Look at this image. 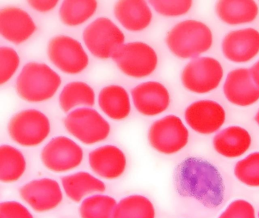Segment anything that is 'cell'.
I'll list each match as a JSON object with an SVG mask.
<instances>
[{
    "label": "cell",
    "instance_id": "cell-8",
    "mask_svg": "<svg viewBox=\"0 0 259 218\" xmlns=\"http://www.w3.org/2000/svg\"><path fill=\"white\" fill-rule=\"evenodd\" d=\"M224 76L222 65L217 59L198 57L183 68L182 83L188 90L198 94L207 93L218 88Z\"/></svg>",
    "mask_w": 259,
    "mask_h": 218
},
{
    "label": "cell",
    "instance_id": "cell-33",
    "mask_svg": "<svg viewBox=\"0 0 259 218\" xmlns=\"http://www.w3.org/2000/svg\"><path fill=\"white\" fill-rule=\"evenodd\" d=\"M0 218H34V216L19 201H7L0 204Z\"/></svg>",
    "mask_w": 259,
    "mask_h": 218
},
{
    "label": "cell",
    "instance_id": "cell-31",
    "mask_svg": "<svg viewBox=\"0 0 259 218\" xmlns=\"http://www.w3.org/2000/svg\"><path fill=\"white\" fill-rule=\"evenodd\" d=\"M149 3L157 13L166 17L181 16L187 13L192 6L191 0H155Z\"/></svg>",
    "mask_w": 259,
    "mask_h": 218
},
{
    "label": "cell",
    "instance_id": "cell-20",
    "mask_svg": "<svg viewBox=\"0 0 259 218\" xmlns=\"http://www.w3.org/2000/svg\"><path fill=\"white\" fill-rule=\"evenodd\" d=\"M251 145V137L245 129L239 126L227 127L215 135V151L228 158H236L245 154Z\"/></svg>",
    "mask_w": 259,
    "mask_h": 218
},
{
    "label": "cell",
    "instance_id": "cell-11",
    "mask_svg": "<svg viewBox=\"0 0 259 218\" xmlns=\"http://www.w3.org/2000/svg\"><path fill=\"white\" fill-rule=\"evenodd\" d=\"M82 148L66 136L53 138L40 154L43 165L53 172L63 173L80 166L83 160Z\"/></svg>",
    "mask_w": 259,
    "mask_h": 218
},
{
    "label": "cell",
    "instance_id": "cell-2",
    "mask_svg": "<svg viewBox=\"0 0 259 218\" xmlns=\"http://www.w3.org/2000/svg\"><path fill=\"white\" fill-rule=\"evenodd\" d=\"M166 45L180 59H196L210 49L213 43L210 29L201 21L186 20L176 24L168 32Z\"/></svg>",
    "mask_w": 259,
    "mask_h": 218
},
{
    "label": "cell",
    "instance_id": "cell-22",
    "mask_svg": "<svg viewBox=\"0 0 259 218\" xmlns=\"http://www.w3.org/2000/svg\"><path fill=\"white\" fill-rule=\"evenodd\" d=\"M98 103L103 112L116 121L125 119L131 112L130 95L119 85H109L103 88L98 96Z\"/></svg>",
    "mask_w": 259,
    "mask_h": 218
},
{
    "label": "cell",
    "instance_id": "cell-28",
    "mask_svg": "<svg viewBox=\"0 0 259 218\" xmlns=\"http://www.w3.org/2000/svg\"><path fill=\"white\" fill-rule=\"evenodd\" d=\"M117 201L110 195L95 194L84 198L79 207L81 218H113Z\"/></svg>",
    "mask_w": 259,
    "mask_h": 218
},
{
    "label": "cell",
    "instance_id": "cell-16",
    "mask_svg": "<svg viewBox=\"0 0 259 218\" xmlns=\"http://www.w3.org/2000/svg\"><path fill=\"white\" fill-rule=\"evenodd\" d=\"M132 98L138 112L145 116H156L164 112L170 103L169 91L162 83L148 81L132 90Z\"/></svg>",
    "mask_w": 259,
    "mask_h": 218
},
{
    "label": "cell",
    "instance_id": "cell-12",
    "mask_svg": "<svg viewBox=\"0 0 259 218\" xmlns=\"http://www.w3.org/2000/svg\"><path fill=\"white\" fill-rule=\"evenodd\" d=\"M21 198L34 211L45 213L54 210L63 200V193L57 180L42 178L31 180L20 189Z\"/></svg>",
    "mask_w": 259,
    "mask_h": 218
},
{
    "label": "cell",
    "instance_id": "cell-36",
    "mask_svg": "<svg viewBox=\"0 0 259 218\" xmlns=\"http://www.w3.org/2000/svg\"><path fill=\"white\" fill-rule=\"evenodd\" d=\"M254 119H255L256 123L258 124L259 126V110L258 112L256 114L255 117H254Z\"/></svg>",
    "mask_w": 259,
    "mask_h": 218
},
{
    "label": "cell",
    "instance_id": "cell-27",
    "mask_svg": "<svg viewBox=\"0 0 259 218\" xmlns=\"http://www.w3.org/2000/svg\"><path fill=\"white\" fill-rule=\"evenodd\" d=\"M98 5V2L95 0L63 1L60 8V20L63 24L71 27L81 25L95 15Z\"/></svg>",
    "mask_w": 259,
    "mask_h": 218
},
{
    "label": "cell",
    "instance_id": "cell-4",
    "mask_svg": "<svg viewBox=\"0 0 259 218\" xmlns=\"http://www.w3.org/2000/svg\"><path fill=\"white\" fill-rule=\"evenodd\" d=\"M88 49L99 59H113L125 42L121 29L110 18L100 17L89 24L83 32Z\"/></svg>",
    "mask_w": 259,
    "mask_h": 218
},
{
    "label": "cell",
    "instance_id": "cell-15",
    "mask_svg": "<svg viewBox=\"0 0 259 218\" xmlns=\"http://www.w3.org/2000/svg\"><path fill=\"white\" fill-rule=\"evenodd\" d=\"M226 98L235 105H251L259 100V86L251 69L237 68L229 73L224 85Z\"/></svg>",
    "mask_w": 259,
    "mask_h": 218
},
{
    "label": "cell",
    "instance_id": "cell-6",
    "mask_svg": "<svg viewBox=\"0 0 259 218\" xmlns=\"http://www.w3.org/2000/svg\"><path fill=\"white\" fill-rule=\"evenodd\" d=\"M67 131L85 145L105 140L110 133L109 123L99 112L90 107H81L71 112L64 120Z\"/></svg>",
    "mask_w": 259,
    "mask_h": 218
},
{
    "label": "cell",
    "instance_id": "cell-18",
    "mask_svg": "<svg viewBox=\"0 0 259 218\" xmlns=\"http://www.w3.org/2000/svg\"><path fill=\"white\" fill-rule=\"evenodd\" d=\"M89 160L92 171L106 180L119 178L126 169V157L116 145H105L95 148L89 154Z\"/></svg>",
    "mask_w": 259,
    "mask_h": 218
},
{
    "label": "cell",
    "instance_id": "cell-24",
    "mask_svg": "<svg viewBox=\"0 0 259 218\" xmlns=\"http://www.w3.org/2000/svg\"><path fill=\"white\" fill-rule=\"evenodd\" d=\"M26 160L20 150L10 145L0 147V180L12 183L22 178L26 171Z\"/></svg>",
    "mask_w": 259,
    "mask_h": 218
},
{
    "label": "cell",
    "instance_id": "cell-29",
    "mask_svg": "<svg viewBox=\"0 0 259 218\" xmlns=\"http://www.w3.org/2000/svg\"><path fill=\"white\" fill-rule=\"evenodd\" d=\"M236 178L248 186L259 187V151L251 153L235 165Z\"/></svg>",
    "mask_w": 259,
    "mask_h": 218
},
{
    "label": "cell",
    "instance_id": "cell-30",
    "mask_svg": "<svg viewBox=\"0 0 259 218\" xmlns=\"http://www.w3.org/2000/svg\"><path fill=\"white\" fill-rule=\"evenodd\" d=\"M20 65V58L11 47L0 48V83L8 82L14 75Z\"/></svg>",
    "mask_w": 259,
    "mask_h": 218
},
{
    "label": "cell",
    "instance_id": "cell-14",
    "mask_svg": "<svg viewBox=\"0 0 259 218\" xmlns=\"http://www.w3.org/2000/svg\"><path fill=\"white\" fill-rule=\"evenodd\" d=\"M222 51L226 59L230 62H249L259 53V32L253 28L230 32L223 39Z\"/></svg>",
    "mask_w": 259,
    "mask_h": 218
},
{
    "label": "cell",
    "instance_id": "cell-26",
    "mask_svg": "<svg viewBox=\"0 0 259 218\" xmlns=\"http://www.w3.org/2000/svg\"><path fill=\"white\" fill-rule=\"evenodd\" d=\"M153 203L139 194L128 195L117 203L113 218H155Z\"/></svg>",
    "mask_w": 259,
    "mask_h": 218
},
{
    "label": "cell",
    "instance_id": "cell-37",
    "mask_svg": "<svg viewBox=\"0 0 259 218\" xmlns=\"http://www.w3.org/2000/svg\"><path fill=\"white\" fill-rule=\"evenodd\" d=\"M258 218H259V213H258Z\"/></svg>",
    "mask_w": 259,
    "mask_h": 218
},
{
    "label": "cell",
    "instance_id": "cell-19",
    "mask_svg": "<svg viewBox=\"0 0 259 218\" xmlns=\"http://www.w3.org/2000/svg\"><path fill=\"white\" fill-rule=\"evenodd\" d=\"M116 19L126 30L133 32L146 29L152 21L153 14L148 3L142 0H120L114 6Z\"/></svg>",
    "mask_w": 259,
    "mask_h": 218
},
{
    "label": "cell",
    "instance_id": "cell-13",
    "mask_svg": "<svg viewBox=\"0 0 259 218\" xmlns=\"http://www.w3.org/2000/svg\"><path fill=\"white\" fill-rule=\"evenodd\" d=\"M185 119L194 131L200 134H212L224 125L226 112L217 101L200 100L187 107Z\"/></svg>",
    "mask_w": 259,
    "mask_h": 218
},
{
    "label": "cell",
    "instance_id": "cell-23",
    "mask_svg": "<svg viewBox=\"0 0 259 218\" xmlns=\"http://www.w3.org/2000/svg\"><path fill=\"white\" fill-rule=\"evenodd\" d=\"M258 12V6L254 1L224 0L218 1L216 5L218 18L229 25L251 22L257 18Z\"/></svg>",
    "mask_w": 259,
    "mask_h": 218
},
{
    "label": "cell",
    "instance_id": "cell-25",
    "mask_svg": "<svg viewBox=\"0 0 259 218\" xmlns=\"http://www.w3.org/2000/svg\"><path fill=\"white\" fill-rule=\"evenodd\" d=\"M59 101L64 112H69L78 105L93 106L95 102V91L84 82H71L63 88Z\"/></svg>",
    "mask_w": 259,
    "mask_h": 218
},
{
    "label": "cell",
    "instance_id": "cell-7",
    "mask_svg": "<svg viewBox=\"0 0 259 218\" xmlns=\"http://www.w3.org/2000/svg\"><path fill=\"white\" fill-rule=\"evenodd\" d=\"M113 59L123 74L135 78L151 75L158 63L155 50L144 42L124 44Z\"/></svg>",
    "mask_w": 259,
    "mask_h": 218
},
{
    "label": "cell",
    "instance_id": "cell-5",
    "mask_svg": "<svg viewBox=\"0 0 259 218\" xmlns=\"http://www.w3.org/2000/svg\"><path fill=\"white\" fill-rule=\"evenodd\" d=\"M8 133L11 139L22 146H37L49 136L51 122L40 111L25 109L11 118Z\"/></svg>",
    "mask_w": 259,
    "mask_h": 218
},
{
    "label": "cell",
    "instance_id": "cell-35",
    "mask_svg": "<svg viewBox=\"0 0 259 218\" xmlns=\"http://www.w3.org/2000/svg\"><path fill=\"white\" fill-rule=\"evenodd\" d=\"M251 71L254 82L259 86V60L251 67Z\"/></svg>",
    "mask_w": 259,
    "mask_h": 218
},
{
    "label": "cell",
    "instance_id": "cell-10",
    "mask_svg": "<svg viewBox=\"0 0 259 218\" xmlns=\"http://www.w3.org/2000/svg\"><path fill=\"white\" fill-rule=\"evenodd\" d=\"M48 54L59 70L68 74H78L87 68L89 56L81 42L66 35L54 36L48 42Z\"/></svg>",
    "mask_w": 259,
    "mask_h": 218
},
{
    "label": "cell",
    "instance_id": "cell-3",
    "mask_svg": "<svg viewBox=\"0 0 259 218\" xmlns=\"http://www.w3.org/2000/svg\"><path fill=\"white\" fill-rule=\"evenodd\" d=\"M61 77L46 64L31 62L26 64L16 80L18 95L29 102L51 99L60 88Z\"/></svg>",
    "mask_w": 259,
    "mask_h": 218
},
{
    "label": "cell",
    "instance_id": "cell-21",
    "mask_svg": "<svg viewBox=\"0 0 259 218\" xmlns=\"http://www.w3.org/2000/svg\"><path fill=\"white\" fill-rule=\"evenodd\" d=\"M61 183L66 196L74 202L83 201L90 194L106 191V185L102 180L84 171L64 176Z\"/></svg>",
    "mask_w": 259,
    "mask_h": 218
},
{
    "label": "cell",
    "instance_id": "cell-34",
    "mask_svg": "<svg viewBox=\"0 0 259 218\" xmlns=\"http://www.w3.org/2000/svg\"><path fill=\"white\" fill-rule=\"evenodd\" d=\"M28 3L37 12H48L54 9L59 2L57 0H30Z\"/></svg>",
    "mask_w": 259,
    "mask_h": 218
},
{
    "label": "cell",
    "instance_id": "cell-1",
    "mask_svg": "<svg viewBox=\"0 0 259 218\" xmlns=\"http://www.w3.org/2000/svg\"><path fill=\"white\" fill-rule=\"evenodd\" d=\"M177 178L182 193L195 198L206 207H218L224 201L222 176L208 160L188 157L179 165Z\"/></svg>",
    "mask_w": 259,
    "mask_h": 218
},
{
    "label": "cell",
    "instance_id": "cell-17",
    "mask_svg": "<svg viewBox=\"0 0 259 218\" xmlns=\"http://www.w3.org/2000/svg\"><path fill=\"white\" fill-rule=\"evenodd\" d=\"M37 30L31 15L20 8L9 6L0 10V33L10 42L21 44Z\"/></svg>",
    "mask_w": 259,
    "mask_h": 218
},
{
    "label": "cell",
    "instance_id": "cell-9",
    "mask_svg": "<svg viewBox=\"0 0 259 218\" xmlns=\"http://www.w3.org/2000/svg\"><path fill=\"white\" fill-rule=\"evenodd\" d=\"M189 131L182 120L175 115H167L153 123L148 133L151 146L161 154L179 152L189 142Z\"/></svg>",
    "mask_w": 259,
    "mask_h": 218
},
{
    "label": "cell",
    "instance_id": "cell-32",
    "mask_svg": "<svg viewBox=\"0 0 259 218\" xmlns=\"http://www.w3.org/2000/svg\"><path fill=\"white\" fill-rule=\"evenodd\" d=\"M218 218H256L255 210L251 203L243 199L232 201Z\"/></svg>",
    "mask_w": 259,
    "mask_h": 218
}]
</instances>
